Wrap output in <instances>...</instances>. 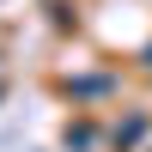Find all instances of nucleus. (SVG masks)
I'll use <instances>...</instances> for the list:
<instances>
[{
	"label": "nucleus",
	"instance_id": "1",
	"mask_svg": "<svg viewBox=\"0 0 152 152\" xmlns=\"http://www.w3.org/2000/svg\"><path fill=\"white\" fill-rule=\"evenodd\" d=\"M146 67H152V49H146Z\"/></svg>",
	"mask_w": 152,
	"mask_h": 152
}]
</instances>
